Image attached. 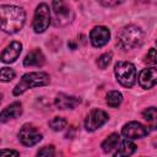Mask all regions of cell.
<instances>
[{"mask_svg":"<svg viewBox=\"0 0 157 157\" xmlns=\"http://www.w3.org/2000/svg\"><path fill=\"white\" fill-rule=\"evenodd\" d=\"M26 20L25 10L16 5H1L0 6V21L1 29L6 33H16L18 32Z\"/></svg>","mask_w":157,"mask_h":157,"instance_id":"6da1fadb","label":"cell"},{"mask_svg":"<svg viewBox=\"0 0 157 157\" xmlns=\"http://www.w3.org/2000/svg\"><path fill=\"white\" fill-rule=\"evenodd\" d=\"M144 32L135 25L123 27L117 36V45L123 50H132L144 43Z\"/></svg>","mask_w":157,"mask_h":157,"instance_id":"7a4b0ae2","label":"cell"},{"mask_svg":"<svg viewBox=\"0 0 157 157\" xmlns=\"http://www.w3.org/2000/svg\"><path fill=\"white\" fill-rule=\"evenodd\" d=\"M49 81H50L49 75L45 74V72H28V74H25L21 77L20 82L15 86L13 96H20L25 91H27L28 88L45 86V85L49 83Z\"/></svg>","mask_w":157,"mask_h":157,"instance_id":"3957f363","label":"cell"},{"mask_svg":"<svg viewBox=\"0 0 157 157\" xmlns=\"http://www.w3.org/2000/svg\"><path fill=\"white\" fill-rule=\"evenodd\" d=\"M114 74L118 82L124 87L130 88L136 82L135 65L129 61H118L114 66Z\"/></svg>","mask_w":157,"mask_h":157,"instance_id":"277c9868","label":"cell"},{"mask_svg":"<svg viewBox=\"0 0 157 157\" xmlns=\"http://www.w3.org/2000/svg\"><path fill=\"white\" fill-rule=\"evenodd\" d=\"M52 9H53V25L55 27H65L72 21L74 12L66 2L53 1Z\"/></svg>","mask_w":157,"mask_h":157,"instance_id":"5b68a950","label":"cell"},{"mask_svg":"<svg viewBox=\"0 0 157 157\" xmlns=\"http://www.w3.org/2000/svg\"><path fill=\"white\" fill-rule=\"evenodd\" d=\"M50 23V10L47 4H39L34 11L33 29L36 33H43Z\"/></svg>","mask_w":157,"mask_h":157,"instance_id":"8992f818","label":"cell"},{"mask_svg":"<svg viewBox=\"0 0 157 157\" xmlns=\"http://www.w3.org/2000/svg\"><path fill=\"white\" fill-rule=\"evenodd\" d=\"M18 140L26 147H32L42 140V134L32 124H25L18 131Z\"/></svg>","mask_w":157,"mask_h":157,"instance_id":"52a82bcc","label":"cell"},{"mask_svg":"<svg viewBox=\"0 0 157 157\" xmlns=\"http://www.w3.org/2000/svg\"><path fill=\"white\" fill-rule=\"evenodd\" d=\"M108 120V114L102 109H92L85 120V128L87 131H94L99 129Z\"/></svg>","mask_w":157,"mask_h":157,"instance_id":"ba28073f","label":"cell"},{"mask_svg":"<svg viewBox=\"0 0 157 157\" xmlns=\"http://www.w3.org/2000/svg\"><path fill=\"white\" fill-rule=\"evenodd\" d=\"M121 134L126 139H141L148 134V129L139 121H130L123 126Z\"/></svg>","mask_w":157,"mask_h":157,"instance_id":"9c48e42d","label":"cell"},{"mask_svg":"<svg viewBox=\"0 0 157 157\" xmlns=\"http://www.w3.org/2000/svg\"><path fill=\"white\" fill-rule=\"evenodd\" d=\"M109 38H110V32L104 26H97L90 33V40L92 45L96 48H101L109 42Z\"/></svg>","mask_w":157,"mask_h":157,"instance_id":"30bf717a","label":"cell"},{"mask_svg":"<svg viewBox=\"0 0 157 157\" xmlns=\"http://www.w3.org/2000/svg\"><path fill=\"white\" fill-rule=\"evenodd\" d=\"M22 52V44L17 40L11 42L1 53V61L6 63V64H11L13 61H16V59L20 56Z\"/></svg>","mask_w":157,"mask_h":157,"instance_id":"8fae6325","label":"cell"},{"mask_svg":"<svg viewBox=\"0 0 157 157\" xmlns=\"http://www.w3.org/2000/svg\"><path fill=\"white\" fill-rule=\"evenodd\" d=\"M139 83L142 88L148 90L157 85V69L156 67H147L141 70L139 75Z\"/></svg>","mask_w":157,"mask_h":157,"instance_id":"7c38bea8","label":"cell"},{"mask_svg":"<svg viewBox=\"0 0 157 157\" xmlns=\"http://www.w3.org/2000/svg\"><path fill=\"white\" fill-rule=\"evenodd\" d=\"M81 103V99L74 96H67L64 93H59L54 101V104L58 109H74Z\"/></svg>","mask_w":157,"mask_h":157,"instance_id":"4fadbf2b","label":"cell"},{"mask_svg":"<svg viewBox=\"0 0 157 157\" xmlns=\"http://www.w3.org/2000/svg\"><path fill=\"white\" fill-rule=\"evenodd\" d=\"M22 114V105L20 102H13L10 105H7L6 108L2 109L1 114H0V120L1 123H6L10 119H15L17 117H20Z\"/></svg>","mask_w":157,"mask_h":157,"instance_id":"5bb4252c","label":"cell"},{"mask_svg":"<svg viewBox=\"0 0 157 157\" xmlns=\"http://www.w3.org/2000/svg\"><path fill=\"white\" fill-rule=\"evenodd\" d=\"M45 63V56L42 53L40 49H33L31 50L26 58L23 59V65L25 66H43V64Z\"/></svg>","mask_w":157,"mask_h":157,"instance_id":"9a60e30c","label":"cell"},{"mask_svg":"<svg viewBox=\"0 0 157 157\" xmlns=\"http://www.w3.org/2000/svg\"><path fill=\"white\" fill-rule=\"evenodd\" d=\"M135 151H136V145L126 139L120 142V145L118 146L113 157H130Z\"/></svg>","mask_w":157,"mask_h":157,"instance_id":"2e32d148","label":"cell"},{"mask_svg":"<svg viewBox=\"0 0 157 157\" xmlns=\"http://www.w3.org/2000/svg\"><path fill=\"white\" fill-rule=\"evenodd\" d=\"M142 117H144V119L147 123L150 129H152V130L157 129V108L150 107V108L145 109L142 112Z\"/></svg>","mask_w":157,"mask_h":157,"instance_id":"e0dca14e","label":"cell"},{"mask_svg":"<svg viewBox=\"0 0 157 157\" xmlns=\"http://www.w3.org/2000/svg\"><path fill=\"white\" fill-rule=\"evenodd\" d=\"M119 135L117 132H113L110 134L109 136H107V139L102 142V150L104 152H110L112 150H114L119 142Z\"/></svg>","mask_w":157,"mask_h":157,"instance_id":"ac0fdd59","label":"cell"},{"mask_svg":"<svg viewBox=\"0 0 157 157\" xmlns=\"http://www.w3.org/2000/svg\"><path fill=\"white\" fill-rule=\"evenodd\" d=\"M105 101H107V104L110 107V108H117L118 105H120L121 101H123V96L119 91H109L107 93V97H105Z\"/></svg>","mask_w":157,"mask_h":157,"instance_id":"d6986e66","label":"cell"},{"mask_svg":"<svg viewBox=\"0 0 157 157\" xmlns=\"http://www.w3.org/2000/svg\"><path fill=\"white\" fill-rule=\"evenodd\" d=\"M67 121L65 118H61V117H54L52 120H49V126L52 130L54 131H60L63 130L65 126H66Z\"/></svg>","mask_w":157,"mask_h":157,"instance_id":"ffe728a7","label":"cell"},{"mask_svg":"<svg viewBox=\"0 0 157 157\" xmlns=\"http://www.w3.org/2000/svg\"><path fill=\"white\" fill-rule=\"evenodd\" d=\"M112 58H113V53H112V52H108V53L102 54V55L98 58V60H97L98 67H99V69H105V67L110 64Z\"/></svg>","mask_w":157,"mask_h":157,"instance_id":"44dd1931","label":"cell"},{"mask_svg":"<svg viewBox=\"0 0 157 157\" xmlns=\"http://www.w3.org/2000/svg\"><path fill=\"white\" fill-rule=\"evenodd\" d=\"M55 156V150L54 146H44L37 152V157H54Z\"/></svg>","mask_w":157,"mask_h":157,"instance_id":"7402d4cb","label":"cell"},{"mask_svg":"<svg viewBox=\"0 0 157 157\" xmlns=\"http://www.w3.org/2000/svg\"><path fill=\"white\" fill-rule=\"evenodd\" d=\"M145 63L150 65H157V50L155 48H151L146 56H145Z\"/></svg>","mask_w":157,"mask_h":157,"instance_id":"603a6c76","label":"cell"},{"mask_svg":"<svg viewBox=\"0 0 157 157\" xmlns=\"http://www.w3.org/2000/svg\"><path fill=\"white\" fill-rule=\"evenodd\" d=\"M15 77V71L10 67H2L1 69V81L9 82Z\"/></svg>","mask_w":157,"mask_h":157,"instance_id":"cb8c5ba5","label":"cell"},{"mask_svg":"<svg viewBox=\"0 0 157 157\" xmlns=\"http://www.w3.org/2000/svg\"><path fill=\"white\" fill-rule=\"evenodd\" d=\"M0 157H18V152L15 150H7L2 148L1 150V156Z\"/></svg>","mask_w":157,"mask_h":157,"instance_id":"d4e9b609","label":"cell"},{"mask_svg":"<svg viewBox=\"0 0 157 157\" xmlns=\"http://www.w3.org/2000/svg\"><path fill=\"white\" fill-rule=\"evenodd\" d=\"M102 4L105 6H114V5H119L120 1H103Z\"/></svg>","mask_w":157,"mask_h":157,"instance_id":"484cf974","label":"cell"},{"mask_svg":"<svg viewBox=\"0 0 157 157\" xmlns=\"http://www.w3.org/2000/svg\"><path fill=\"white\" fill-rule=\"evenodd\" d=\"M156 44H157V40H156Z\"/></svg>","mask_w":157,"mask_h":157,"instance_id":"4316f807","label":"cell"}]
</instances>
